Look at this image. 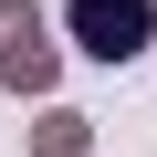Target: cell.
<instances>
[{
    "label": "cell",
    "mask_w": 157,
    "mask_h": 157,
    "mask_svg": "<svg viewBox=\"0 0 157 157\" xmlns=\"http://www.w3.org/2000/svg\"><path fill=\"white\" fill-rule=\"evenodd\" d=\"M32 157H94V115L84 105H42L32 115Z\"/></svg>",
    "instance_id": "3957f363"
},
{
    "label": "cell",
    "mask_w": 157,
    "mask_h": 157,
    "mask_svg": "<svg viewBox=\"0 0 157 157\" xmlns=\"http://www.w3.org/2000/svg\"><path fill=\"white\" fill-rule=\"evenodd\" d=\"M63 52H73V42H52V11H42V0H0V94L52 105Z\"/></svg>",
    "instance_id": "6da1fadb"
},
{
    "label": "cell",
    "mask_w": 157,
    "mask_h": 157,
    "mask_svg": "<svg viewBox=\"0 0 157 157\" xmlns=\"http://www.w3.org/2000/svg\"><path fill=\"white\" fill-rule=\"evenodd\" d=\"M63 42L84 63H147L157 52V0H63Z\"/></svg>",
    "instance_id": "7a4b0ae2"
}]
</instances>
